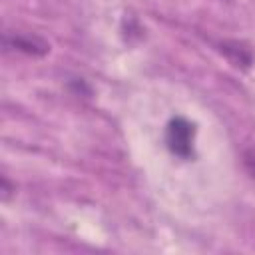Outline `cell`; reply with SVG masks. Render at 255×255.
<instances>
[{
  "instance_id": "cell-1",
  "label": "cell",
  "mask_w": 255,
  "mask_h": 255,
  "mask_svg": "<svg viewBox=\"0 0 255 255\" xmlns=\"http://www.w3.org/2000/svg\"><path fill=\"white\" fill-rule=\"evenodd\" d=\"M193 141H195V126L177 116V118H171L167 128H165V145L167 149L181 157V159H187L193 155Z\"/></svg>"
},
{
  "instance_id": "cell-2",
  "label": "cell",
  "mask_w": 255,
  "mask_h": 255,
  "mask_svg": "<svg viewBox=\"0 0 255 255\" xmlns=\"http://www.w3.org/2000/svg\"><path fill=\"white\" fill-rule=\"evenodd\" d=\"M4 42H6L8 48H14V50L24 52V54H30V56H44V54L50 50L48 42H44L42 38L32 36V34H14V36H6Z\"/></svg>"
},
{
  "instance_id": "cell-3",
  "label": "cell",
  "mask_w": 255,
  "mask_h": 255,
  "mask_svg": "<svg viewBox=\"0 0 255 255\" xmlns=\"http://www.w3.org/2000/svg\"><path fill=\"white\" fill-rule=\"evenodd\" d=\"M223 48V52L239 66V64H243V66H247V64H251V54L243 48V46H239V44H233V46H229V44H223L221 46Z\"/></svg>"
},
{
  "instance_id": "cell-4",
  "label": "cell",
  "mask_w": 255,
  "mask_h": 255,
  "mask_svg": "<svg viewBox=\"0 0 255 255\" xmlns=\"http://www.w3.org/2000/svg\"><path fill=\"white\" fill-rule=\"evenodd\" d=\"M243 163H245L247 171H249V173L253 175V179H255V153L247 151V153H245V157H243Z\"/></svg>"
}]
</instances>
